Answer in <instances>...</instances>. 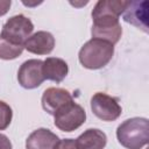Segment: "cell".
<instances>
[{"label":"cell","mask_w":149,"mask_h":149,"mask_svg":"<svg viewBox=\"0 0 149 149\" xmlns=\"http://www.w3.org/2000/svg\"><path fill=\"white\" fill-rule=\"evenodd\" d=\"M119 143L127 149H141L149 141V121L147 118H130L116 129Z\"/></svg>","instance_id":"cell-1"},{"label":"cell","mask_w":149,"mask_h":149,"mask_svg":"<svg viewBox=\"0 0 149 149\" xmlns=\"http://www.w3.org/2000/svg\"><path fill=\"white\" fill-rule=\"evenodd\" d=\"M114 55V45L98 38H91L79 50L80 64L90 70H98L106 66Z\"/></svg>","instance_id":"cell-2"},{"label":"cell","mask_w":149,"mask_h":149,"mask_svg":"<svg viewBox=\"0 0 149 149\" xmlns=\"http://www.w3.org/2000/svg\"><path fill=\"white\" fill-rule=\"evenodd\" d=\"M86 120L85 109L76 104L73 100L62 108H59L54 114V123L62 132H73L79 128Z\"/></svg>","instance_id":"cell-3"},{"label":"cell","mask_w":149,"mask_h":149,"mask_svg":"<svg viewBox=\"0 0 149 149\" xmlns=\"http://www.w3.org/2000/svg\"><path fill=\"white\" fill-rule=\"evenodd\" d=\"M92 38L102 40L113 45L119 42L122 35V28L119 22V17L113 15H97L92 16Z\"/></svg>","instance_id":"cell-4"},{"label":"cell","mask_w":149,"mask_h":149,"mask_svg":"<svg viewBox=\"0 0 149 149\" xmlns=\"http://www.w3.org/2000/svg\"><path fill=\"white\" fill-rule=\"evenodd\" d=\"M34 30V24L23 14L14 15L7 20L1 30V36L10 43L23 45Z\"/></svg>","instance_id":"cell-5"},{"label":"cell","mask_w":149,"mask_h":149,"mask_svg":"<svg viewBox=\"0 0 149 149\" xmlns=\"http://www.w3.org/2000/svg\"><path fill=\"white\" fill-rule=\"evenodd\" d=\"M91 109L93 114L102 121H114L122 112L116 98L104 92H97L91 98Z\"/></svg>","instance_id":"cell-6"},{"label":"cell","mask_w":149,"mask_h":149,"mask_svg":"<svg viewBox=\"0 0 149 149\" xmlns=\"http://www.w3.org/2000/svg\"><path fill=\"white\" fill-rule=\"evenodd\" d=\"M42 66L43 61L41 59H28L23 62L17 71L19 84L27 90L38 87L44 81Z\"/></svg>","instance_id":"cell-7"},{"label":"cell","mask_w":149,"mask_h":149,"mask_svg":"<svg viewBox=\"0 0 149 149\" xmlns=\"http://www.w3.org/2000/svg\"><path fill=\"white\" fill-rule=\"evenodd\" d=\"M73 100L71 93L62 87H49L43 92L42 107L45 112L54 115L59 108Z\"/></svg>","instance_id":"cell-8"},{"label":"cell","mask_w":149,"mask_h":149,"mask_svg":"<svg viewBox=\"0 0 149 149\" xmlns=\"http://www.w3.org/2000/svg\"><path fill=\"white\" fill-rule=\"evenodd\" d=\"M126 22L148 31V2L147 1H128L122 13Z\"/></svg>","instance_id":"cell-9"},{"label":"cell","mask_w":149,"mask_h":149,"mask_svg":"<svg viewBox=\"0 0 149 149\" xmlns=\"http://www.w3.org/2000/svg\"><path fill=\"white\" fill-rule=\"evenodd\" d=\"M24 49L35 55H48L55 48V37L51 33L40 30L30 35L23 44Z\"/></svg>","instance_id":"cell-10"},{"label":"cell","mask_w":149,"mask_h":149,"mask_svg":"<svg viewBox=\"0 0 149 149\" xmlns=\"http://www.w3.org/2000/svg\"><path fill=\"white\" fill-rule=\"evenodd\" d=\"M58 141V136L50 129L38 128L27 137L26 149H54Z\"/></svg>","instance_id":"cell-11"},{"label":"cell","mask_w":149,"mask_h":149,"mask_svg":"<svg viewBox=\"0 0 149 149\" xmlns=\"http://www.w3.org/2000/svg\"><path fill=\"white\" fill-rule=\"evenodd\" d=\"M42 71H43L44 79H48L58 84L63 81V79L66 77L69 72V66H68V63L62 58L48 57L45 61H43Z\"/></svg>","instance_id":"cell-12"},{"label":"cell","mask_w":149,"mask_h":149,"mask_svg":"<svg viewBox=\"0 0 149 149\" xmlns=\"http://www.w3.org/2000/svg\"><path fill=\"white\" fill-rule=\"evenodd\" d=\"M76 142L79 149H104L107 136L98 128H88L76 139Z\"/></svg>","instance_id":"cell-13"},{"label":"cell","mask_w":149,"mask_h":149,"mask_svg":"<svg viewBox=\"0 0 149 149\" xmlns=\"http://www.w3.org/2000/svg\"><path fill=\"white\" fill-rule=\"evenodd\" d=\"M128 1H119V0H99L93 10H92V16H97V15H113L119 17L126 6H127Z\"/></svg>","instance_id":"cell-14"},{"label":"cell","mask_w":149,"mask_h":149,"mask_svg":"<svg viewBox=\"0 0 149 149\" xmlns=\"http://www.w3.org/2000/svg\"><path fill=\"white\" fill-rule=\"evenodd\" d=\"M23 49H24L23 45L10 43L9 41L5 40L0 35V58L1 59H6V61L15 59L22 54Z\"/></svg>","instance_id":"cell-15"},{"label":"cell","mask_w":149,"mask_h":149,"mask_svg":"<svg viewBox=\"0 0 149 149\" xmlns=\"http://www.w3.org/2000/svg\"><path fill=\"white\" fill-rule=\"evenodd\" d=\"M12 118H13V112L10 106L5 101L0 100V130L6 129L10 125Z\"/></svg>","instance_id":"cell-16"},{"label":"cell","mask_w":149,"mask_h":149,"mask_svg":"<svg viewBox=\"0 0 149 149\" xmlns=\"http://www.w3.org/2000/svg\"><path fill=\"white\" fill-rule=\"evenodd\" d=\"M54 149H79V148L77 146L76 140H73V139H63V140H59L56 143Z\"/></svg>","instance_id":"cell-17"},{"label":"cell","mask_w":149,"mask_h":149,"mask_svg":"<svg viewBox=\"0 0 149 149\" xmlns=\"http://www.w3.org/2000/svg\"><path fill=\"white\" fill-rule=\"evenodd\" d=\"M0 149H12V143L9 139L1 133H0Z\"/></svg>","instance_id":"cell-18"},{"label":"cell","mask_w":149,"mask_h":149,"mask_svg":"<svg viewBox=\"0 0 149 149\" xmlns=\"http://www.w3.org/2000/svg\"><path fill=\"white\" fill-rule=\"evenodd\" d=\"M10 5H12L10 0H0V16L5 15L9 10Z\"/></svg>","instance_id":"cell-19"}]
</instances>
